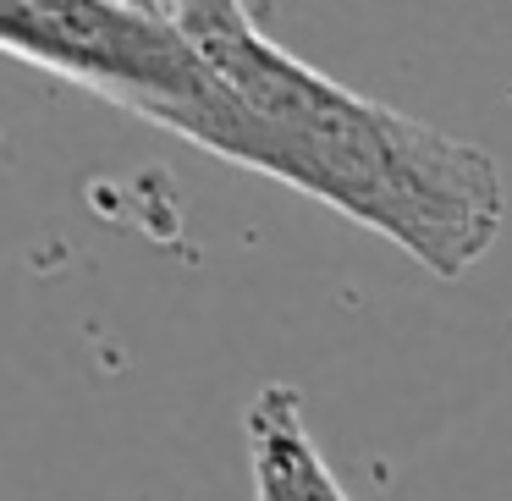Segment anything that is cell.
<instances>
[{
	"mask_svg": "<svg viewBox=\"0 0 512 501\" xmlns=\"http://www.w3.org/2000/svg\"><path fill=\"white\" fill-rule=\"evenodd\" d=\"M243 441H248V479L254 501H353L336 468L325 463L303 397L281 380L259 386L243 408Z\"/></svg>",
	"mask_w": 512,
	"mask_h": 501,
	"instance_id": "3957f363",
	"label": "cell"
},
{
	"mask_svg": "<svg viewBox=\"0 0 512 501\" xmlns=\"http://www.w3.org/2000/svg\"><path fill=\"white\" fill-rule=\"evenodd\" d=\"M138 6H155V12L177 17V23H188V28H226V23L254 17L248 0H138Z\"/></svg>",
	"mask_w": 512,
	"mask_h": 501,
	"instance_id": "277c9868",
	"label": "cell"
},
{
	"mask_svg": "<svg viewBox=\"0 0 512 501\" xmlns=\"http://www.w3.org/2000/svg\"><path fill=\"white\" fill-rule=\"evenodd\" d=\"M199 34L232 78L215 160L325 204L441 281L468 276L496 248L507 182L479 144L325 78L254 17Z\"/></svg>",
	"mask_w": 512,
	"mask_h": 501,
	"instance_id": "6da1fadb",
	"label": "cell"
},
{
	"mask_svg": "<svg viewBox=\"0 0 512 501\" xmlns=\"http://www.w3.org/2000/svg\"><path fill=\"white\" fill-rule=\"evenodd\" d=\"M6 56L215 155L232 78L210 39L138 0H0Z\"/></svg>",
	"mask_w": 512,
	"mask_h": 501,
	"instance_id": "7a4b0ae2",
	"label": "cell"
}]
</instances>
